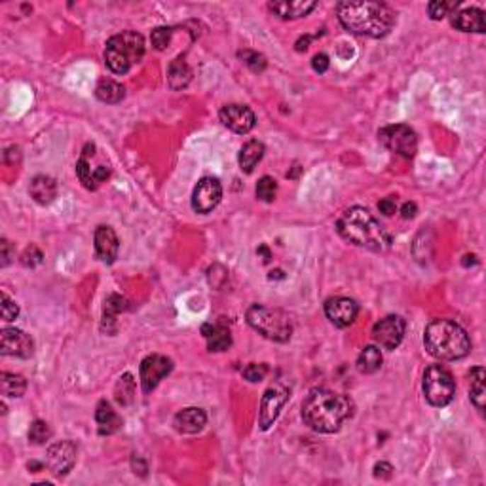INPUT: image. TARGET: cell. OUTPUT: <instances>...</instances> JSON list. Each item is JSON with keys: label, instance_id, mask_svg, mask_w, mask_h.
<instances>
[{"label": "cell", "instance_id": "1", "mask_svg": "<svg viewBox=\"0 0 486 486\" xmlns=\"http://www.w3.org/2000/svg\"><path fill=\"white\" fill-rule=\"evenodd\" d=\"M338 21L351 35L384 38L395 25V13L384 2L361 0V2H340L337 6Z\"/></svg>", "mask_w": 486, "mask_h": 486}, {"label": "cell", "instance_id": "2", "mask_svg": "<svg viewBox=\"0 0 486 486\" xmlns=\"http://www.w3.org/2000/svg\"><path fill=\"white\" fill-rule=\"evenodd\" d=\"M351 414V399L325 388L312 390L303 403V418L306 426L320 433H337Z\"/></svg>", "mask_w": 486, "mask_h": 486}, {"label": "cell", "instance_id": "3", "mask_svg": "<svg viewBox=\"0 0 486 486\" xmlns=\"http://www.w3.org/2000/svg\"><path fill=\"white\" fill-rule=\"evenodd\" d=\"M338 236L363 249L384 253L392 247V234L365 208L346 209L337 222Z\"/></svg>", "mask_w": 486, "mask_h": 486}, {"label": "cell", "instance_id": "4", "mask_svg": "<svg viewBox=\"0 0 486 486\" xmlns=\"http://www.w3.org/2000/svg\"><path fill=\"white\" fill-rule=\"evenodd\" d=\"M426 350L439 361H458L471 351V340L460 323L452 320H435L424 331Z\"/></svg>", "mask_w": 486, "mask_h": 486}, {"label": "cell", "instance_id": "5", "mask_svg": "<svg viewBox=\"0 0 486 486\" xmlns=\"http://www.w3.org/2000/svg\"><path fill=\"white\" fill-rule=\"evenodd\" d=\"M145 57V38L137 30L114 35L105 47V63L114 74L130 72Z\"/></svg>", "mask_w": 486, "mask_h": 486}, {"label": "cell", "instance_id": "6", "mask_svg": "<svg viewBox=\"0 0 486 486\" xmlns=\"http://www.w3.org/2000/svg\"><path fill=\"white\" fill-rule=\"evenodd\" d=\"M247 323L253 331L262 334L272 342L285 344L293 337V321L285 312L278 308H268L262 304H253L247 310Z\"/></svg>", "mask_w": 486, "mask_h": 486}, {"label": "cell", "instance_id": "7", "mask_svg": "<svg viewBox=\"0 0 486 486\" xmlns=\"http://www.w3.org/2000/svg\"><path fill=\"white\" fill-rule=\"evenodd\" d=\"M422 390L426 395L427 403L437 409H443L446 405L452 403L454 393H456V384L452 374L441 365H431L424 374Z\"/></svg>", "mask_w": 486, "mask_h": 486}, {"label": "cell", "instance_id": "8", "mask_svg": "<svg viewBox=\"0 0 486 486\" xmlns=\"http://www.w3.org/2000/svg\"><path fill=\"white\" fill-rule=\"evenodd\" d=\"M378 141L390 152L403 156V158H412L416 154V150H418L416 131L410 125L405 124L385 125V128H382L378 131Z\"/></svg>", "mask_w": 486, "mask_h": 486}, {"label": "cell", "instance_id": "9", "mask_svg": "<svg viewBox=\"0 0 486 486\" xmlns=\"http://www.w3.org/2000/svg\"><path fill=\"white\" fill-rule=\"evenodd\" d=\"M173 361L169 357L160 356V354H150L141 361L139 367V376H141L142 392L150 393L154 392L162 380L171 373Z\"/></svg>", "mask_w": 486, "mask_h": 486}, {"label": "cell", "instance_id": "10", "mask_svg": "<svg viewBox=\"0 0 486 486\" xmlns=\"http://www.w3.org/2000/svg\"><path fill=\"white\" fill-rule=\"evenodd\" d=\"M405 331H407V323H405L403 317L388 315L384 320H380L378 323H374L373 338L380 348L392 351L403 342Z\"/></svg>", "mask_w": 486, "mask_h": 486}, {"label": "cell", "instance_id": "11", "mask_svg": "<svg viewBox=\"0 0 486 486\" xmlns=\"http://www.w3.org/2000/svg\"><path fill=\"white\" fill-rule=\"evenodd\" d=\"M289 399V390L283 384H273L268 388L261 399V410H259V426L266 431L273 422L278 420L279 410Z\"/></svg>", "mask_w": 486, "mask_h": 486}, {"label": "cell", "instance_id": "12", "mask_svg": "<svg viewBox=\"0 0 486 486\" xmlns=\"http://www.w3.org/2000/svg\"><path fill=\"white\" fill-rule=\"evenodd\" d=\"M222 200V186L217 179L203 177L192 192V209L196 213H211Z\"/></svg>", "mask_w": 486, "mask_h": 486}, {"label": "cell", "instance_id": "13", "mask_svg": "<svg viewBox=\"0 0 486 486\" xmlns=\"http://www.w3.org/2000/svg\"><path fill=\"white\" fill-rule=\"evenodd\" d=\"M0 351L2 356L21 357V359H29L35 351V342L33 338L21 329H2L0 332Z\"/></svg>", "mask_w": 486, "mask_h": 486}, {"label": "cell", "instance_id": "14", "mask_svg": "<svg viewBox=\"0 0 486 486\" xmlns=\"http://www.w3.org/2000/svg\"><path fill=\"white\" fill-rule=\"evenodd\" d=\"M77 445L72 441H60V443H54V445L47 448V458L46 463L50 471L57 477H63L74 468L77 463Z\"/></svg>", "mask_w": 486, "mask_h": 486}, {"label": "cell", "instance_id": "15", "mask_svg": "<svg viewBox=\"0 0 486 486\" xmlns=\"http://www.w3.org/2000/svg\"><path fill=\"white\" fill-rule=\"evenodd\" d=\"M219 116L220 122H222L228 130L237 133V135L249 133L256 124L255 113H253L249 107H245V105H236V103H234V105H225V107L220 108Z\"/></svg>", "mask_w": 486, "mask_h": 486}, {"label": "cell", "instance_id": "16", "mask_svg": "<svg viewBox=\"0 0 486 486\" xmlns=\"http://www.w3.org/2000/svg\"><path fill=\"white\" fill-rule=\"evenodd\" d=\"M359 306L354 298L332 297L325 303V315L332 325L338 329H346L357 320Z\"/></svg>", "mask_w": 486, "mask_h": 486}, {"label": "cell", "instance_id": "17", "mask_svg": "<svg viewBox=\"0 0 486 486\" xmlns=\"http://www.w3.org/2000/svg\"><path fill=\"white\" fill-rule=\"evenodd\" d=\"M120 251V242L116 232L111 226H99L95 230V253L97 259L107 264H113L116 261Z\"/></svg>", "mask_w": 486, "mask_h": 486}, {"label": "cell", "instance_id": "18", "mask_svg": "<svg viewBox=\"0 0 486 486\" xmlns=\"http://www.w3.org/2000/svg\"><path fill=\"white\" fill-rule=\"evenodd\" d=\"M205 424H208V414L202 409H196V407L181 410V412L175 414V420H173L175 429L179 433H186V435L200 433L205 427Z\"/></svg>", "mask_w": 486, "mask_h": 486}, {"label": "cell", "instance_id": "19", "mask_svg": "<svg viewBox=\"0 0 486 486\" xmlns=\"http://www.w3.org/2000/svg\"><path fill=\"white\" fill-rule=\"evenodd\" d=\"M317 6V2L314 0H281V2H270L268 8L272 10L278 18L281 19H298L308 16L314 8Z\"/></svg>", "mask_w": 486, "mask_h": 486}, {"label": "cell", "instance_id": "20", "mask_svg": "<svg viewBox=\"0 0 486 486\" xmlns=\"http://www.w3.org/2000/svg\"><path fill=\"white\" fill-rule=\"evenodd\" d=\"M452 27L463 33H485V12L479 8H465L452 16Z\"/></svg>", "mask_w": 486, "mask_h": 486}, {"label": "cell", "instance_id": "21", "mask_svg": "<svg viewBox=\"0 0 486 486\" xmlns=\"http://www.w3.org/2000/svg\"><path fill=\"white\" fill-rule=\"evenodd\" d=\"M202 334L208 340L209 351H225L232 346V334L225 323H205Z\"/></svg>", "mask_w": 486, "mask_h": 486}, {"label": "cell", "instance_id": "22", "mask_svg": "<svg viewBox=\"0 0 486 486\" xmlns=\"http://www.w3.org/2000/svg\"><path fill=\"white\" fill-rule=\"evenodd\" d=\"M29 192L36 203L50 205L57 196V184H55L54 179L47 177V175H36L33 179V183H30Z\"/></svg>", "mask_w": 486, "mask_h": 486}, {"label": "cell", "instance_id": "23", "mask_svg": "<svg viewBox=\"0 0 486 486\" xmlns=\"http://www.w3.org/2000/svg\"><path fill=\"white\" fill-rule=\"evenodd\" d=\"M95 420L99 424V433L101 435H113V433H116L122 427V418L116 414V410L105 399L99 401V405H97Z\"/></svg>", "mask_w": 486, "mask_h": 486}, {"label": "cell", "instance_id": "24", "mask_svg": "<svg viewBox=\"0 0 486 486\" xmlns=\"http://www.w3.org/2000/svg\"><path fill=\"white\" fill-rule=\"evenodd\" d=\"M264 156V145L261 141H253L245 142L239 150V156H237V162H239V167H242L243 173H253L255 166L259 162L262 160Z\"/></svg>", "mask_w": 486, "mask_h": 486}, {"label": "cell", "instance_id": "25", "mask_svg": "<svg viewBox=\"0 0 486 486\" xmlns=\"http://www.w3.org/2000/svg\"><path fill=\"white\" fill-rule=\"evenodd\" d=\"M471 385H469V399L471 403L477 407V410H485V399H486V373L482 367L471 368L469 374Z\"/></svg>", "mask_w": 486, "mask_h": 486}, {"label": "cell", "instance_id": "26", "mask_svg": "<svg viewBox=\"0 0 486 486\" xmlns=\"http://www.w3.org/2000/svg\"><path fill=\"white\" fill-rule=\"evenodd\" d=\"M190 80H192V71L186 65V61L183 57L173 60L169 63V67H167V84H169V88L175 89V91L183 89L188 86Z\"/></svg>", "mask_w": 486, "mask_h": 486}, {"label": "cell", "instance_id": "27", "mask_svg": "<svg viewBox=\"0 0 486 486\" xmlns=\"http://www.w3.org/2000/svg\"><path fill=\"white\" fill-rule=\"evenodd\" d=\"M95 95H97L99 101L108 103V105H116V103L124 99L125 91L124 86L116 82V80H113V78H103L97 84V88H95Z\"/></svg>", "mask_w": 486, "mask_h": 486}, {"label": "cell", "instance_id": "28", "mask_svg": "<svg viewBox=\"0 0 486 486\" xmlns=\"http://www.w3.org/2000/svg\"><path fill=\"white\" fill-rule=\"evenodd\" d=\"M125 310V300L120 295H111L105 300V312H103V331L113 334L116 331V317Z\"/></svg>", "mask_w": 486, "mask_h": 486}, {"label": "cell", "instance_id": "29", "mask_svg": "<svg viewBox=\"0 0 486 486\" xmlns=\"http://www.w3.org/2000/svg\"><path fill=\"white\" fill-rule=\"evenodd\" d=\"M382 361L384 359H382V351H380L378 346H367V348H363L359 357H357V368L363 374H373L382 367Z\"/></svg>", "mask_w": 486, "mask_h": 486}, {"label": "cell", "instance_id": "30", "mask_svg": "<svg viewBox=\"0 0 486 486\" xmlns=\"http://www.w3.org/2000/svg\"><path fill=\"white\" fill-rule=\"evenodd\" d=\"M0 384H2V395L4 397H21L27 390V382L23 376L13 373H2L0 374Z\"/></svg>", "mask_w": 486, "mask_h": 486}, {"label": "cell", "instance_id": "31", "mask_svg": "<svg viewBox=\"0 0 486 486\" xmlns=\"http://www.w3.org/2000/svg\"><path fill=\"white\" fill-rule=\"evenodd\" d=\"M114 395H116V401L120 405H130L135 397V380L130 373H125L124 376H120L118 384H116V390H114Z\"/></svg>", "mask_w": 486, "mask_h": 486}, {"label": "cell", "instance_id": "32", "mask_svg": "<svg viewBox=\"0 0 486 486\" xmlns=\"http://www.w3.org/2000/svg\"><path fill=\"white\" fill-rule=\"evenodd\" d=\"M256 198L264 203H272L276 200V194H278V184L272 177H262L259 183H256Z\"/></svg>", "mask_w": 486, "mask_h": 486}, {"label": "cell", "instance_id": "33", "mask_svg": "<svg viewBox=\"0 0 486 486\" xmlns=\"http://www.w3.org/2000/svg\"><path fill=\"white\" fill-rule=\"evenodd\" d=\"M50 439H52V429H50V426H47L46 422L35 420L30 424L29 441L33 445H44V443Z\"/></svg>", "mask_w": 486, "mask_h": 486}, {"label": "cell", "instance_id": "34", "mask_svg": "<svg viewBox=\"0 0 486 486\" xmlns=\"http://www.w3.org/2000/svg\"><path fill=\"white\" fill-rule=\"evenodd\" d=\"M460 6V2H445V0H435V2H429L427 4V13H429V18L435 19V21H439V19L446 18L448 13L452 12V10H456V8Z\"/></svg>", "mask_w": 486, "mask_h": 486}, {"label": "cell", "instance_id": "35", "mask_svg": "<svg viewBox=\"0 0 486 486\" xmlns=\"http://www.w3.org/2000/svg\"><path fill=\"white\" fill-rule=\"evenodd\" d=\"M77 175L78 179H80V183L86 186L88 190H97V181H95V171H91V167H89L88 160L86 158H80V160L77 162Z\"/></svg>", "mask_w": 486, "mask_h": 486}, {"label": "cell", "instance_id": "36", "mask_svg": "<svg viewBox=\"0 0 486 486\" xmlns=\"http://www.w3.org/2000/svg\"><path fill=\"white\" fill-rule=\"evenodd\" d=\"M239 60L249 67L253 72H262L266 69V57L259 52H251V50H245V52H239Z\"/></svg>", "mask_w": 486, "mask_h": 486}, {"label": "cell", "instance_id": "37", "mask_svg": "<svg viewBox=\"0 0 486 486\" xmlns=\"http://www.w3.org/2000/svg\"><path fill=\"white\" fill-rule=\"evenodd\" d=\"M171 36H173V29H169V27H158V29L152 30V35H150V42H152V46H154L156 50L164 52V50L169 46Z\"/></svg>", "mask_w": 486, "mask_h": 486}, {"label": "cell", "instance_id": "38", "mask_svg": "<svg viewBox=\"0 0 486 486\" xmlns=\"http://www.w3.org/2000/svg\"><path fill=\"white\" fill-rule=\"evenodd\" d=\"M0 303H2V306H0V314H2V320L6 321V323H10V321H13L16 317H18L19 315L18 304L13 303L12 298L8 297L6 293H2V295H0Z\"/></svg>", "mask_w": 486, "mask_h": 486}, {"label": "cell", "instance_id": "39", "mask_svg": "<svg viewBox=\"0 0 486 486\" xmlns=\"http://www.w3.org/2000/svg\"><path fill=\"white\" fill-rule=\"evenodd\" d=\"M42 259H44L42 251L38 249L36 245H29V247L23 251V255H21V264L27 268H35L40 264Z\"/></svg>", "mask_w": 486, "mask_h": 486}, {"label": "cell", "instance_id": "40", "mask_svg": "<svg viewBox=\"0 0 486 486\" xmlns=\"http://www.w3.org/2000/svg\"><path fill=\"white\" fill-rule=\"evenodd\" d=\"M268 374L266 365H256V363H251L247 367L243 368V378L249 380V382H261L264 380V376Z\"/></svg>", "mask_w": 486, "mask_h": 486}, {"label": "cell", "instance_id": "41", "mask_svg": "<svg viewBox=\"0 0 486 486\" xmlns=\"http://www.w3.org/2000/svg\"><path fill=\"white\" fill-rule=\"evenodd\" d=\"M378 211L382 215H385V217H392V215H395V211H397V200H395L393 196L380 200Z\"/></svg>", "mask_w": 486, "mask_h": 486}, {"label": "cell", "instance_id": "42", "mask_svg": "<svg viewBox=\"0 0 486 486\" xmlns=\"http://www.w3.org/2000/svg\"><path fill=\"white\" fill-rule=\"evenodd\" d=\"M393 475V468L388 462H380L374 465V477L376 479H392Z\"/></svg>", "mask_w": 486, "mask_h": 486}, {"label": "cell", "instance_id": "43", "mask_svg": "<svg viewBox=\"0 0 486 486\" xmlns=\"http://www.w3.org/2000/svg\"><path fill=\"white\" fill-rule=\"evenodd\" d=\"M329 57H327L325 54H317L314 55V60H312V69H314L315 72H320V74H323V72L329 71Z\"/></svg>", "mask_w": 486, "mask_h": 486}, {"label": "cell", "instance_id": "44", "mask_svg": "<svg viewBox=\"0 0 486 486\" xmlns=\"http://www.w3.org/2000/svg\"><path fill=\"white\" fill-rule=\"evenodd\" d=\"M0 253H2V266H8L10 262H12V259H13V253L12 251V245H10V242L8 239H2V243H0Z\"/></svg>", "mask_w": 486, "mask_h": 486}, {"label": "cell", "instance_id": "45", "mask_svg": "<svg viewBox=\"0 0 486 486\" xmlns=\"http://www.w3.org/2000/svg\"><path fill=\"white\" fill-rule=\"evenodd\" d=\"M401 213H403L405 219H414L416 213H418V208H416L414 202H407L403 208H401Z\"/></svg>", "mask_w": 486, "mask_h": 486}, {"label": "cell", "instance_id": "46", "mask_svg": "<svg viewBox=\"0 0 486 486\" xmlns=\"http://www.w3.org/2000/svg\"><path fill=\"white\" fill-rule=\"evenodd\" d=\"M108 175H111V171H108V167L101 166L95 169V181H97V184L103 183L105 179H108Z\"/></svg>", "mask_w": 486, "mask_h": 486}, {"label": "cell", "instance_id": "47", "mask_svg": "<svg viewBox=\"0 0 486 486\" xmlns=\"http://www.w3.org/2000/svg\"><path fill=\"white\" fill-rule=\"evenodd\" d=\"M310 42H312V36H304V38H300V40L297 42V50H298V52H303V50H306Z\"/></svg>", "mask_w": 486, "mask_h": 486}]
</instances>
